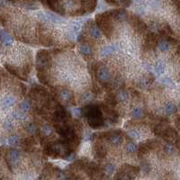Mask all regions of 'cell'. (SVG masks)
I'll return each mask as SVG.
<instances>
[{"mask_svg": "<svg viewBox=\"0 0 180 180\" xmlns=\"http://www.w3.org/2000/svg\"><path fill=\"white\" fill-rule=\"evenodd\" d=\"M83 115L88 120V123L93 129H98L104 124V117L100 108L96 104H88L82 109Z\"/></svg>", "mask_w": 180, "mask_h": 180, "instance_id": "1", "label": "cell"}, {"mask_svg": "<svg viewBox=\"0 0 180 180\" xmlns=\"http://www.w3.org/2000/svg\"><path fill=\"white\" fill-rule=\"evenodd\" d=\"M154 132L156 135L162 137L163 139L167 140L169 142H174L176 140H177L178 137L177 131L169 125L158 124L155 127Z\"/></svg>", "mask_w": 180, "mask_h": 180, "instance_id": "2", "label": "cell"}, {"mask_svg": "<svg viewBox=\"0 0 180 180\" xmlns=\"http://www.w3.org/2000/svg\"><path fill=\"white\" fill-rule=\"evenodd\" d=\"M140 172V169L136 167L130 166V165H124L122 167L120 170L116 173L115 179L116 180H131L137 177V175Z\"/></svg>", "mask_w": 180, "mask_h": 180, "instance_id": "3", "label": "cell"}, {"mask_svg": "<svg viewBox=\"0 0 180 180\" xmlns=\"http://www.w3.org/2000/svg\"><path fill=\"white\" fill-rule=\"evenodd\" d=\"M51 56L48 51H40L37 53L36 57V68L38 72H45V70L48 69L50 64Z\"/></svg>", "mask_w": 180, "mask_h": 180, "instance_id": "4", "label": "cell"}, {"mask_svg": "<svg viewBox=\"0 0 180 180\" xmlns=\"http://www.w3.org/2000/svg\"><path fill=\"white\" fill-rule=\"evenodd\" d=\"M96 77L97 78V80L102 82L103 84L110 82L112 78L108 68L103 64H98L96 67Z\"/></svg>", "mask_w": 180, "mask_h": 180, "instance_id": "5", "label": "cell"}, {"mask_svg": "<svg viewBox=\"0 0 180 180\" xmlns=\"http://www.w3.org/2000/svg\"><path fill=\"white\" fill-rule=\"evenodd\" d=\"M20 157H21L20 151L16 149H11L7 151L5 158H6V162H7V165H8V168L10 169L16 168V167L19 164Z\"/></svg>", "mask_w": 180, "mask_h": 180, "instance_id": "6", "label": "cell"}, {"mask_svg": "<svg viewBox=\"0 0 180 180\" xmlns=\"http://www.w3.org/2000/svg\"><path fill=\"white\" fill-rule=\"evenodd\" d=\"M102 136H105V139L107 140L112 145L119 146L123 143V136L119 131H113L111 132L104 133V134H102Z\"/></svg>", "mask_w": 180, "mask_h": 180, "instance_id": "7", "label": "cell"}, {"mask_svg": "<svg viewBox=\"0 0 180 180\" xmlns=\"http://www.w3.org/2000/svg\"><path fill=\"white\" fill-rule=\"evenodd\" d=\"M69 115L68 114V112L64 109L63 106L58 105L54 112V115H53V120H54V122L57 123H61L65 122L67 119H69Z\"/></svg>", "mask_w": 180, "mask_h": 180, "instance_id": "8", "label": "cell"}, {"mask_svg": "<svg viewBox=\"0 0 180 180\" xmlns=\"http://www.w3.org/2000/svg\"><path fill=\"white\" fill-rule=\"evenodd\" d=\"M58 95L61 101H63L64 103H67V104H70L73 101V98H74V96H73L72 92L67 88L59 89Z\"/></svg>", "mask_w": 180, "mask_h": 180, "instance_id": "9", "label": "cell"}, {"mask_svg": "<svg viewBox=\"0 0 180 180\" xmlns=\"http://www.w3.org/2000/svg\"><path fill=\"white\" fill-rule=\"evenodd\" d=\"M16 99L12 96H5L0 99V109L5 110L12 107L15 104Z\"/></svg>", "mask_w": 180, "mask_h": 180, "instance_id": "10", "label": "cell"}, {"mask_svg": "<svg viewBox=\"0 0 180 180\" xmlns=\"http://www.w3.org/2000/svg\"><path fill=\"white\" fill-rule=\"evenodd\" d=\"M39 17L45 22H51V23H61L62 22V19L61 17H59L56 15L51 14V13H39Z\"/></svg>", "mask_w": 180, "mask_h": 180, "instance_id": "11", "label": "cell"}, {"mask_svg": "<svg viewBox=\"0 0 180 180\" xmlns=\"http://www.w3.org/2000/svg\"><path fill=\"white\" fill-rule=\"evenodd\" d=\"M158 43V39L157 36L154 34V33H150V34L147 36V39H146V42L144 43L145 49L146 50H151L154 48V46L157 45Z\"/></svg>", "mask_w": 180, "mask_h": 180, "instance_id": "12", "label": "cell"}, {"mask_svg": "<svg viewBox=\"0 0 180 180\" xmlns=\"http://www.w3.org/2000/svg\"><path fill=\"white\" fill-rule=\"evenodd\" d=\"M0 41L5 46H10L14 42V39L9 33L5 32L4 30H0Z\"/></svg>", "mask_w": 180, "mask_h": 180, "instance_id": "13", "label": "cell"}, {"mask_svg": "<svg viewBox=\"0 0 180 180\" xmlns=\"http://www.w3.org/2000/svg\"><path fill=\"white\" fill-rule=\"evenodd\" d=\"M153 80H154V78H153L152 76H145V77L142 78L139 81L140 88H143V89L149 88L151 86V84L153 83Z\"/></svg>", "mask_w": 180, "mask_h": 180, "instance_id": "14", "label": "cell"}, {"mask_svg": "<svg viewBox=\"0 0 180 180\" xmlns=\"http://www.w3.org/2000/svg\"><path fill=\"white\" fill-rule=\"evenodd\" d=\"M155 143H156L155 141H147V142L142 143L141 145H140V148H139V153H140V155L144 154L145 152H147L150 149H152L155 146Z\"/></svg>", "mask_w": 180, "mask_h": 180, "instance_id": "15", "label": "cell"}, {"mask_svg": "<svg viewBox=\"0 0 180 180\" xmlns=\"http://www.w3.org/2000/svg\"><path fill=\"white\" fill-rule=\"evenodd\" d=\"M106 156V149L104 145L96 143L95 145V157L96 158H104Z\"/></svg>", "mask_w": 180, "mask_h": 180, "instance_id": "16", "label": "cell"}, {"mask_svg": "<svg viewBox=\"0 0 180 180\" xmlns=\"http://www.w3.org/2000/svg\"><path fill=\"white\" fill-rule=\"evenodd\" d=\"M102 108L105 112L106 115H107V118L110 120L112 123H116L118 121L119 116H118V114H117L115 111L112 110V109H109L107 106H104V105L102 106Z\"/></svg>", "mask_w": 180, "mask_h": 180, "instance_id": "17", "label": "cell"}, {"mask_svg": "<svg viewBox=\"0 0 180 180\" xmlns=\"http://www.w3.org/2000/svg\"><path fill=\"white\" fill-rule=\"evenodd\" d=\"M171 40L169 39H164V40H161L160 42H158L157 43V46H158V49L159 51L161 52H166L169 51L170 49V45H171Z\"/></svg>", "mask_w": 180, "mask_h": 180, "instance_id": "18", "label": "cell"}, {"mask_svg": "<svg viewBox=\"0 0 180 180\" xmlns=\"http://www.w3.org/2000/svg\"><path fill=\"white\" fill-rule=\"evenodd\" d=\"M79 51H80V54L86 58V59H88L89 58L91 55H92V48H91V46L88 45V44H81L80 46V49H79Z\"/></svg>", "mask_w": 180, "mask_h": 180, "instance_id": "19", "label": "cell"}, {"mask_svg": "<svg viewBox=\"0 0 180 180\" xmlns=\"http://www.w3.org/2000/svg\"><path fill=\"white\" fill-rule=\"evenodd\" d=\"M116 51V48L115 46L112 45H106L101 50V52H100V55L102 57H107V56H111L112 54H114L115 51Z\"/></svg>", "mask_w": 180, "mask_h": 180, "instance_id": "20", "label": "cell"}, {"mask_svg": "<svg viewBox=\"0 0 180 180\" xmlns=\"http://www.w3.org/2000/svg\"><path fill=\"white\" fill-rule=\"evenodd\" d=\"M89 34L92 38L94 39H101L102 38V33L100 32L99 28L96 25L92 24L89 28Z\"/></svg>", "mask_w": 180, "mask_h": 180, "instance_id": "21", "label": "cell"}, {"mask_svg": "<svg viewBox=\"0 0 180 180\" xmlns=\"http://www.w3.org/2000/svg\"><path fill=\"white\" fill-rule=\"evenodd\" d=\"M164 109H165V113H166V114L168 115H174L175 113H177V105H176L174 103H171V102L167 103V104H165Z\"/></svg>", "mask_w": 180, "mask_h": 180, "instance_id": "22", "label": "cell"}, {"mask_svg": "<svg viewBox=\"0 0 180 180\" xmlns=\"http://www.w3.org/2000/svg\"><path fill=\"white\" fill-rule=\"evenodd\" d=\"M52 132H53L52 128L47 124L42 125L41 127V130H40V134L42 137H49L52 134Z\"/></svg>", "mask_w": 180, "mask_h": 180, "instance_id": "23", "label": "cell"}, {"mask_svg": "<svg viewBox=\"0 0 180 180\" xmlns=\"http://www.w3.org/2000/svg\"><path fill=\"white\" fill-rule=\"evenodd\" d=\"M129 93L126 91V90H121L120 91L117 96H116V100H117V102H126L127 100L129 99Z\"/></svg>", "mask_w": 180, "mask_h": 180, "instance_id": "24", "label": "cell"}, {"mask_svg": "<svg viewBox=\"0 0 180 180\" xmlns=\"http://www.w3.org/2000/svg\"><path fill=\"white\" fill-rule=\"evenodd\" d=\"M131 116L134 119H142L144 116V110L141 107L133 108L131 111Z\"/></svg>", "mask_w": 180, "mask_h": 180, "instance_id": "25", "label": "cell"}, {"mask_svg": "<svg viewBox=\"0 0 180 180\" xmlns=\"http://www.w3.org/2000/svg\"><path fill=\"white\" fill-rule=\"evenodd\" d=\"M115 13V17H116L117 20H119L120 22L125 21L127 19V13L124 10H117Z\"/></svg>", "mask_w": 180, "mask_h": 180, "instance_id": "26", "label": "cell"}, {"mask_svg": "<svg viewBox=\"0 0 180 180\" xmlns=\"http://www.w3.org/2000/svg\"><path fill=\"white\" fill-rule=\"evenodd\" d=\"M165 63L162 61H158L154 66V69H155V71L158 75H160L162 73H164L165 71Z\"/></svg>", "mask_w": 180, "mask_h": 180, "instance_id": "27", "label": "cell"}, {"mask_svg": "<svg viewBox=\"0 0 180 180\" xmlns=\"http://www.w3.org/2000/svg\"><path fill=\"white\" fill-rule=\"evenodd\" d=\"M24 129H25L26 131H27V133H29L30 135H34L35 133L37 132V127H36V125L34 123H30L26 124Z\"/></svg>", "mask_w": 180, "mask_h": 180, "instance_id": "28", "label": "cell"}, {"mask_svg": "<svg viewBox=\"0 0 180 180\" xmlns=\"http://www.w3.org/2000/svg\"><path fill=\"white\" fill-rule=\"evenodd\" d=\"M19 108H20V111L23 112V113H26V112H29L32 108V104L30 102L28 101H23L22 103H20L19 104Z\"/></svg>", "mask_w": 180, "mask_h": 180, "instance_id": "29", "label": "cell"}, {"mask_svg": "<svg viewBox=\"0 0 180 180\" xmlns=\"http://www.w3.org/2000/svg\"><path fill=\"white\" fill-rule=\"evenodd\" d=\"M12 116L14 117V119L19 120V121H24L26 119V115H24V113L21 111H14L12 113Z\"/></svg>", "mask_w": 180, "mask_h": 180, "instance_id": "30", "label": "cell"}, {"mask_svg": "<svg viewBox=\"0 0 180 180\" xmlns=\"http://www.w3.org/2000/svg\"><path fill=\"white\" fill-rule=\"evenodd\" d=\"M115 170V166L111 164V163H108V164H106L104 166V173H105V174H107L108 176H111L112 174H114V172Z\"/></svg>", "mask_w": 180, "mask_h": 180, "instance_id": "31", "label": "cell"}, {"mask_svg": "<svg viewBox=\"0 0 180 180\" xmlns=\"http://www.w3.org/2000/svg\"><path fill=\"white\" fill-rule=\"evenodd\" d=\"M23 145H24V148L30 149V148L33 147V146L35 145V141L32 138H27L23 142Z\"/></svg>", "mask_w": 180, "mask_h": 180, "instance_id": "32", "label": "cell"}, {"mask_svg": "<svg viewBox=\"0 0 180 180\" xmlns=\"http://www.w3.org/2000/svg\"><path fill=\"white\" fill-rule=\"evenodd\" d=\"M7 142H8V144L9 145H12V146H16L17 144H19L20 142V139L17 135H12L8 138L7 140Z\"/></svg>", "mask_w": 180, "mask_h": 180, "instance_id": "33", "label": "cell"}, {"mask_svg": "<svg viewBox=\"0 0 180 180\" xmlns=\"http://www.w3.org/2000/svg\"><path fill=\"white\" fill-rule=\"evenodd\" d=\"M126 150L128 153H133L137 150V146L133 142H129L126 145Z\"/></svg>", "mask_w": 180, "mask_h": 180, "instance_id": "34", "label": "cell"}, {"mask_svg": "<svg viewBox=\"0 0 180 180\" xmlns=\"http://www.w3.org/2000/svg\"><path fill=\"white\" fill-rule=\"evenodd\" d=\"M127 133L131 139H134V140L141 139V134H140V132L137 130H129Z\"/></svg>", "mask_w": 180, "mask_h": 180, "instance_id": "35", "label": "cell"}, {"mask_svg": "<svg viewBox=\"0 0 180 180\" xmlns=\"http://www.w3.org/2000/svg\"><path fill=\"white\" fill-rule=\"evenodd\" d=\"M105 101L107 102V104H110V105H115L116 103H117L116 96H114V95H108L107 96L105 97Z\"/></svg>", "mask_w": 180, "mask_h": 180, "instance_id": "36", "label": "cell"}, {"mask_svg": "<svg viewBox=\"0 0 180 180\" xmlns=\"http://www.w3.org/2000/svg\"><path fill=\"white\" fill-rule=\"evenodd\" d=\"M164 152L167 153L168 155H171L174 152V146L170 143H168L164 146Z\"/></svg>", "mask_w": 180, "mask_h": 180, "instance_id": "37", "label": "cell"}, {"mask_svg": "<svg viewBox=\"0 0 180 180\" xmlns=\"http://www.w3.org/2000/svg\"><path fill=\"white\" fill-rule=\"evenodd\" d=\"M13 127H14V124H13L11 120L6 119L5 121L4 122V128H5V130H6V131H11L13 129Z\"/></svg>", "mask_w": 180, "mask_h": 180, "instance_id": "38", "label": "cell"}, {"mask_svg": "<svg viewBox=\"0 0 180 180\" xmlns=\"http://www.w3.org/2000/svg\"><path fill=\"white\" fill-rule=\"evenodd\" d=\"M56 177L58 180H68V177H67L66 174L64 172L61 171V170H58L57 173H56Z\"/></svg>", "mask_w": 180, "mask_h": 180, "instance_id": "39", "label": "cell"}, {"mask_svg": "<svg viewBox=\"0 0 180 180\" xmlns=\"http://www.w3.org/2000/svg\"><path fill=\"white\" fill-rule=\"evenodd\" d=\"M80 30V24H78V23H73L70 24V32H78Z\"/></svg>", "mask_w": 180, "mask_h": 180, "instance_id": "40", "label": "cell"}, {"mask_svg": "<svg viewBox=\"0 0 180 180\" xmlns=\"http://www.w3.org/2000/svg\"><path fill=\"white\" fill-rule=\"evenodd\" d=\"M82 100H83V102H85V103H88V102H90L91 100H92V96H91V94H85V95H83L82 96Z\"/></svg>", "mask_w": 180, "mask_h": 180, "instance_id": "41", "label": "cell"}, {"mask_svg": "<svg viewBox=\"0 0 180 180\" xmlns=\"http://www.w3.org/2000/svg\"><path fill=\"white\" fill-rule=\"evenodd\" d=\"M73 113H74V115L77 117H81L83 115V114H82V109H79V108L73 109Z\"/></svg>", "mask_w": 180, "mask_h": 180, "instance_id": "42", "label": "cell"}, {"mask_svg": "<svg viewBox=\"0 0 180 180\" xmlns=\"http://www.w3.org/2000/svg\"><path fill=\"white\" fill-rule=\"evenodd\" d=\"M142 169L145 173H149L150 170V167L148 163L144 162V163H142Z\"/></svg>", "mask_w": 180, "mask_h": 180, "instance_id": "43", "label": "cell"}, {"mask_svg": "<svg viewBox=\"0 0 180 180\" xmlns=\"http://www.w3.org/2000/svg\"><path fill=\"white\" fill-rule=\"evenodd\" d=\"M162 82H163L164 84H166V85L170 86H174V84H173V81L171 80V79H169V78H163V79H162Z\"/></svg>", "mask_w": 180, "mask_h": 180, "instance_id": "44", "label": "cell"}, {"mask_svg": "<svg viewBox=\"0 0 180 180\" xmlns=\"http://www.w3.org/2000/svg\"><path fill=\"white\" fill-rule=\"evenodd\" d=\"M75 158H76V154L74 152H71L70 154L67 157V158H65V159L66 160H69V161H71V160H74L75 159Z\"/></svg>", "mask_w": 180, "mask_h": 180, "instance_id": "45", "label": "cell"}, {"mask_svg": "<svg viewBox=\"0 0 180 180\" xmlns=\"http://www.w3.org/2000/svg\"><path fill=\"white\" fill-rule=\"evenodd\" d=\"M4 5H5V2H4V0H0V7H3Z\"/></svg>", "mask_w": 180, "mask_h": 180, "instance_id": "46", "label": "cell"}, {"mask_svg": "<svg viewBox=\"0 0 180 180\" xmlns=\"http://www.w3.org/2000/svg\"><path fill=\"white\" fill-rule=\"evenodd\" d=\"M105 180H112V179H110V178H106Z\"/></svg>", "mask_w": 180, "mask_h": 180, "instance_id": "47", "label": "cell"}, {"mask_svg": "<svg viewBox=\"0 0 180 180\" xmlns=\"http://www.w3.org/2000/svg\"><path fill=\"white\" fill-rule=\"evenodd\" d=\"M9 1H14V0H9Z\"/></svg>", "mask_w": 180, "mask_h": 180, "instance_id": "48", "label": "cell"}]
</instances>
